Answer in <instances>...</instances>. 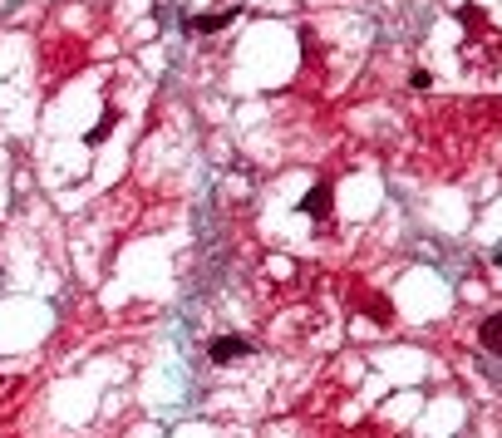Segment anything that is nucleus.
Listing matches in <instances>:
<instances>
[{
  "label": "nucleus",
  "instance_id": "obj_1",
  "mask_svg": "<svg viewBox=\"0 0 502 438\" xmlns=\"http://www.w3.org/2000/svg\"><path fill=\"white\" fill-rule=\"evenodd\" d=\"M241 355H251V345H246L241 335H227V340H212V345H207V359H212V364H236Z\"/></svg>",
  "mask_w": 502,
  "mask_h": 438
},
{
  "label": "nucleus",
  "instance_id": "obj_3",
  "mask_svg": "<svg viewBox=\"0 0 502 438\" xmlns=\"http://www.w3.org/2000/svg\"><path fill=\"white\" fill-rule=\"evenodd\" d=\"M232 15H236V10H222V15H198V20H193V30H202V35H207V30H222Z\"/></svg>",
  "mask_w": 502,
  "mask_h": 438
},
{
  "label": "nucleus",
  "instance_id": "obj_2",
  "mask_svg": "<svg viewBox=\"0 0 502 438\" xmlns=\"http://www.w3.org/2000/svg\"><path fill=\"white\" fill-rule=\"evenodd\" d=\"M305 212H310V217H330V188H315V192L305 197Z\"/></svg>",
  "mask_w": 502,
  "mask_h": 438
},
{
  "label": "nucleus",
  "instance_id": "obj_4",
  "mask_svg": "<svg viewBox=\"0 0 502 438\" xmlns=\"http://www.w3.org/2000/svg\"><path fill=\"white\" fill-rule=\"evenodd\" d=\"M483 345H488V355L498 350V321H488V325H483Z\"/></svg>",
  "mask_w": 502,
  "mask_h": 438
}]
</instances>
